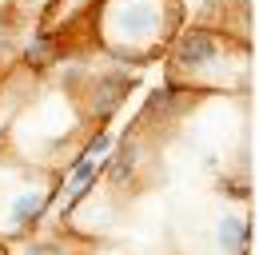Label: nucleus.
I'll use <instances>...</instances> for the list:
<instances>
[{
  "instance_id": "2",
  "label": "nucleus",
  "mask_w": 259,
  "mask_h": 255,
  "mask_svg": "<svg viewBox=\"0 0 259 255\" xmlns=\"http://www.w3.org/2000/svg\"><path fill=\"white\" fill-rule=\"evenodd\" d=\"M44 207H48V195H44V191H20V195L12 199V207H8V223H12V227H24V223H32Z\"/></svg>"
},
{
  "instance_id": "3",
  "label": "nucleus",
  "mask_w": 259,
  "mask_h": 255,
  "mask_svg": "<svg viewBox=\"0 0 259 255\" xmlns=\"http://www.w3.org/2000/svg\"><path fill=\"white\" fill-rule=\"evenodd\" d=\"M100 152H112V136H108V132H100L96 140L88 144V152H84V156H88V159H96Z\"/></svg>"
},
{
  "instance_id": "1",
  "label": "nucleus",
  "mask_w": 259,
  "mask_h": 255,
  "mask_svg": "<svg viewBox=\"0 0 259 255\" xmlns=\"http://www.w3.org/2000/svg\"><path fill=\"white\" fill-rule=\"evenodd\" d=\"M92 180H96V159L80 156V159H76V167L68 172V184H64V191H68V199H64V216H72V211H76L80 195L92 188Z\"/></svg>"
}]
</instances>
